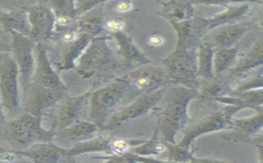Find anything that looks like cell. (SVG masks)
Here are the masks:
<instances>
[{
  "label": "cell",
  "instance_id": "32",
  "mask_svg": "<svg viewBox=\"0 0 263 163\" xmlns=\"http://www.w3.org/2000/svg\"><path fill=\"white\" fill-rule=\"evenodd\" d=\"M262 26H263V22H262Z\"/></svg>",
  "mask_w": 263,
  "mask_h": 163
},
{
  "label": "cell",
  "instance_id": "1",
  "mask_svg": "<svg viewBox=\"0 0 263 163\" xmlns=\"http://www.w3.org/2000/svg\"><path fill=\"white\" fill-rule=\"evenodd\" d=\"M111 42L110 35L92 38L74 70L80 79L90 82L91 91L111 83L119 68L117 54Z\"/></svg>",
  "mask_w": 263,
  "mask_h": 163
},
{
  "label": "cell",
  "instance_id": "2",
  "mask_svg": "<svg viewBox=\"0 0 263 163\" xmlns=\"http://www.w3.org/2000/svg\"><path fill=\"white\" fill-rule=\"evenodd\" d=\"M1 141L15 151H23L39 143L54 142L56 132L44 128L42 120L23 112L20 115L1 118Z\"/></svg>",
  "mask_w": 263,
  "mask_h": 163
},
{
  "label": "cell",
  "instance_id": "14",
  "mask_svg": "<svg viewBox=\"0 0 263 163\" xmlns=\"http://www.w3.org/2000/svg\"><path fill=\"white\" fill-rule=\"evenodd\" d=\"M101 131V128L96 124L88 120H83L57 131L54 142L60 146L61 145H70L71 148L96 138Z\"/></svg>",
  "mask_w": 263,
  "mask_h": 163
},
{
  "label": "cell",
  "instance_id": "8",
  "mask_svg": "<svg viewBox=\"0 0 263 163\" xmlns=\"http://www.w3.org/2000/svg\"><path fill=\"white\" fill-rule=\"evenodd\" d=\"M140 143V141L99 135L91 140L83 142L73 147L66 149L68 155L73 158L93 153H104L106 154L107 157H110L127 154L131 152L130 149L132 146H138Z\"/></svg>",
  "mask_w": 263,
  "mask_h": 163
},
{
  "label": "cell",
  "instance_id": "20",
  "mask_svg": "<svg viewBox=\"0 0 263 163\" xmlns=\"http://www.w3.org/2000/svg\"><path fill=\"white\" fill-rule=\"evenodd\" d=\"M124 26H125V23L121 18L108 16L106 26H105L106 35L121 32L123 29L124 28Z\"/></svg>",
  "mask_w": 263,
  "mask_h": 163
},
{
  "label": "cell",
  "instance_id": "5",
  "mask_svg": "<svg viewBox=\"0 0 263 163\" xmlns=\"http://www.w3.org/2000/svg\"><path fill=\"white\" fill-rule=\"evenodd\" d=\"M128 86L121 78H117L110 84L102 86L98 89L90 91L89 111L88 121H92L101 128L116 114Z\"/></svg>",
  "mask_w": 263,
  "mask_h": 163
},
{
  "label": "cell",
  "instance_id": "4",
  "mask_svg": "<svg viewBox=\"0 0 263 163\" xmlns=\"http://www.w3.org/2000/svg\"><path fill=\"white\" fill-rule=\"evenodd\" d=\"M0 98L1 118L11 119L23 113L20 71L12 54H0Z\"/></svg>",
  "mask_w": 263,
  "mask_h": 163
},
{
  "label": "cell",
  "instance_id": "31",
  "mask_svg": "<svg viewBox=\"0 0 263 163\" xmlns=\"http://www.w3.org/2000/svg\"><path fill=\"white\" fill-rule=\"evenodd\" d=\"M74 163H79V162H77V161H74Z\"/></svg>",
  "mask_w": 263,
  "mask_h": 163
},
{
  "label": "cell",
  "instance_id": "7",
  "mask_svg": "<svg viewBox=\"0 0 263 163\" xmlns=\"http://www.w3.org/2000/svg\"><path fill=\"white\" fill-rule=\"evenodd\" d=\"M21 88L22 110L41 120L69 95L68 92L50 89L34 83L21 85Z\"/></svg>",
  "mask_w": 263,
  "mask_h": 163
},
{
  "label": "cell",
  "instance_id": "11",
  "mask_svg": "<svg viewBox=\"0 0 263 163\" xmlns=\"http://www.w3.org/2000/svg\"><path fill=\"white\" fill-rule=\"evenodd\" d=\"M30 37L36 44H46L54 33L55 14L48 1H34L28 8Z\"/></svg>",
  "mask_w": 263,
  "mask_h": 163
},
{
  "label": "cell",
  "instance_id": "10",
  "mask_svg": "<svg viewBox=\"0 0 263 163\" xmlns=\"http://www.w3.org/2000/svg\"><path fill=\"white\" fill-rule=\"evenodd\" d=\"M34 1H1L0 24L5 32L19 33L30 36L28 8Z\"/></svg>",
  "mask_w": 263,
  "mask_h": 163
},
{
  "label": "cell",
  "instance_id": "30",
  "mask_svg": "<svg viewBox=\"0 0 263 163\" xmlns=\"http://www.w3.org/2000/svg\"><path fill=\"white\" fill-rule=\"evenodd\" d=\"M255 142L257 145H261V146H263V134H261L258 137L256 138Z\"/></svg>",
  "mask_w": 263,
  "mask_h": 163
},
{
  "label": "cell",
  "instance_id": "16",
  "mask_svg": "<svg viewBox=\"0 0 263 163\" xmlns=\"http://www.w3.org/2000/svg\"><path fill=\"white\" fill-rule=\"evenodd\" d=\"M106 4V2H103L88 13L80 16L78 29L81 32L88 34L92 38L106 35L105 26L108 16L105 12Z\"/></svg>",
  "mask_w": 263,
  "mask_h": 163
},
{
  "label": "cell",
  "instance_id": "18",
  "mask_svg": "<svg viewBox=\"0 0 263 163\" xmlns=\"http://www.w3.org/2000/svg\"><path fill=\"white\" fill-rule=\"evenodd\" d=\"M121 79L125 82L128 87L132 86L138 91H143L154 87H157L158 84L162 82L163 78L156 70L147 69V70L138 71L136 74H133L129 77H127V78H121Z\"/></svg>",
  "mask_w": 263,
  "mask_h": 163
},
{
  "label": "cell",
  "instance_id": "25",
  "mask_svg": "<svg viewBox=\"0 0 263 163\" xmlns=\"http://www.w3.org/2000/svg\"><path fill=\"white\" fill-rule=\"evenodd\" d=\"M0 156H1V161H8V162H12L16 158L20 157L14 150H12V149L8 150V149H4L3 148H1Z\"/></svg>",
  "mask_w": 263,
  "mask_h": 163
},
{
  "label": "cell",
  "instance_id": "23",
  "mask_svg": "<svg viewBox=\"0 0 263 163\" xmlns=\"http://www.w3.org/2000/svg\"><path fill=\"white\" fill-rule=\"evenodd\" d=\"M134 8V4L130 1H119L112 5V10L118 13L129 12Z\"/></svg>",
  "mask_w": 263,
  "mask_h": 163
},
{
  "label": "cell",
  "instance_id": "9",
  "mask_svg": "<svg viewBox=\"0 0 263 163\" xmlns=\"http://www.w3.org/2000/svg\"><path fill=\"white\" fill-rule=\"evenodd\" d=\"M9 52L16 60L20 71L21 85L32 82L35 70V49L37 44L29 36L19 33H10Z\"/></svg>",
  "mask_w": 263,
  "mask_h": 163
},
{
  "label": "cell",
  "instance_id": "15",
  "mask_svg": "<svg viewBox=\"0 0 263 163\" xmlns=\"http://www.w3.org/2000/svg\"><path fill=\"white\" fill-rule=\"evenodd\" d=\"M55 14L54 33H62L78 28L79 16L76 1L52 0L48 1Z\"/></svg>",
  "mask_w": 263,
  "mask_h": 163
},
{
  "label": "cell",
  "instance_id": "22",
  "mask_svg": "<svg viewBox=\"0 0 263 163\" xmlns=\"http://www.w3.org/2000/svg\"><path fill=\"white\" fill-rule=\"evenodd\" d=\"M103 2L104 1H87V0L76 1V11L79 16H81L103 4Z\"/></svg>",
  "mask_w": 263,
  "mask_h": 163
},
{
  "label": "cell",
  "instance_id": "28",
  "mask_svg": "<svg viewBox=\"0 0 263 163\" xmlns=\"http://www.w3.org/2000/svg\"><path fill=\"white\" fill-rule=\"evenodd\" d=\"M257 151H258V157H259V162L263 163V146L257 145Z\"/></svg>",
  "mask_w": 263,
  "mask_h": 163
},
{
  "label": "cell",
  "instance_id": "24",
  "mask_svg": "<svg viewBox=\"0 0 263 163\" xmlns=\"http://www.w3.org/2000/svg\"><path fill=\"white\" fill-rule=\"evenodd\" d=\"M96 159H105L103 163H130L128 153L124 155L110 156V157H94ZM81 163V162H79Z\"/></svg>",
  "mask_w": 263,
  "mask_h": 163
},
{
  "label": "cell",
  "instance_id": "12",
  "mask_svg": "<svg viewBox=\"0 0 263 163\" xmlns=\"http://www.w3.org/2000/svg\"><path fill=\"white\" fill-rule=\"evenodd\" d=\"M36 65L31 83L50 89L68 92L67 87L61 79L59 73L52 66L44 44H37L35 49Z\"/></svg>",
  "mask_w": 263,
  "mask_h": 163
},
{
  "label": "cell",
  "instance_id": "26",
  "mask_svg": "<svg viewBox=\"0 0 263 163\" xmlns=\"http://www.w3.org/2000/svg\"><path fill=\"white\" fill-rule=\"evenodd\" d=\"M147 42L151 46L160 47L164 44V40L161 36L154 34V35L149 36L147 38Z\"/></svg>",
  "mask_w": 263,
  "mask_h": 163
},
{
  "label": "cell",
  "instance_id": "3",
  "mask_svg": "<svg viewBox=\"0 0 263 163\" xmlns=\"http://www.w3.org/2000/svg\"><path fill=\"white\" fill-rule=\"evenodd\" d=\"M92 38L78 28L65 32L53 33L44 44L52 66L58 73L74 71L79 60L92 42Z\"/></svg>",
  "mask_w": 263,
  "mask_h": 163
},
{
  "label": "cell",
  "instance_id": "6",
  "mask_svg": "<svg viewBox=\"0 0 263 163\" xmlns=\"http://www.w3.org/2000/svg\"><path fill=\"white\" fill-rule=\"evenodd\" d=\"M90 94L91 92L88 91L79 96L68 95L44 117L43 124L48 123V129L57 132L78 121L88 119Z\"/></svg>",
  "mask_w": 263,
  "mask_h": 163
},
{
  "label": "cell",
  "instance_id": "21",
  "mask_svg": "<svg viewBox=\"0 0 263 163\" xmlns=\"http://www.w3.org/2000/svg\"><path fill=\"white\" fill-rule=\"evenodd\" d=\"M262 124L263 116H258L253 119L242 121L240 124H238V126H239V129L246 131L247 133H255L256 131L261 128Z\"/></svg>",
  "mask_w": 263,
  "mask_h": 163
},
{
  "label": "cell",
  "instance_id": "19",
  "mask_svg": "<svg viewBox=\"0 0 263 163\" xmlns=\"http://www.w3.org/2000/svg\"><path fill=\"white\" fill-rule=\"evenodd\" d=\"M167 145L164 142L152 140L146 144H143L140 147L136 148L130 153L136 156H159L163 153H167Z\"/></svg>",
  "mask_w": 263,
  "mask_h": 163
},
{
  "label": "cell",
  "instance_id": "17",
  "mask_svg": "<svg viewBox=\"0 0 263 163\" xmlns=\"http://www.w3.org/2000/svg\"><path fill=\"white\" fill-rule=\"evenodd\" d=\"M159 96H158V94L153 95V96H144L129 107L116 112V114L112 116L111 118L107 121V124L104 126L102 131L114 129L121 125L124 121L138 117L140 114H142L144 112L149 110V108L157 101Z\"/></svg>",
  "mask_w": 263,
  "mask_h": 163
},
{
  "label": "cell",
  "instance_id": "13",
  "mask_svg": "<svg viewBox=\"0 0 263 163\" xmlns=\"http://www.w3.org/2000/svg\"><path fill=\"white\" fill-rule=\"evenodd\" d=\"M15 152L19 157L33 163H74L76 161V158L68 155L66 148L55 142L36 144L23 151Z\"/></svg>",
  "mask_w": 263,
  "mask_h": 163
},
{
  "label": "cell",
  "instance_id": "29",
  "mask_svg": "<svg viewBox=\"0 0 263 163\" xmlns=\"http://www.w3.org/2000/svg\"><path fill=\"white\" fill-rule=\"evenodd\" d=\"M195 163H231L227 162V161H213V160H202V161H197Z\"/></svg>",
  "mask_w": 263,
  "mask_h": 163
},
{
  "label": "cell",
  "instance_id": "27",
  "mask_svg": "<svg viewBox=\"0 0 263 163\" xmlns=\"http://www.w3.org/2000/svg\"><path fill=\"white\" fill-rule=\"evenodd\" d=\"M258 85H263V78H257V79L249 82L248 84L242 86V90L249 89V88H253V87H257V86Z\"/></svg>",
  "mask_w": 263,
  "mask_h": 163
}]
</instances>
